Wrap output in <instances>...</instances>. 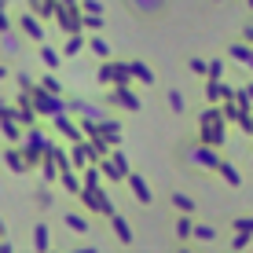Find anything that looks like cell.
<instances>
[{"instance_id":"e0dca14e","label":"cell","mask_w":253,"mask_h":253,"mask_svg":"<svg viewBox=\"0 0 253 253\" xmlns=\"http://www.w3.org/2000/svg\"><path fill=\"white\" fill-rule=\"evenodd\" d=\"M37 55H41V63H44L48 70H59V66H63V51H55V48H51V44H37Z\"/></svg>"},{"instance_id":"1f68e13d","label":"cell","mask_w":253,"mask_h":253,"mask_svg":"<svg viewBox=\"0 0 253 253\" xmlns=\"http://www.w3.org/2000/svg\"><path fill=\"white\" fill-rule=\"evenodd\" d=\"M206 92H209V99H213V103H216V99H224V95H228V88H224L220 81H213V84H209Z\"/></svg>"},{"instance_id":"e575fe53","label":"cell","mask_w":253,"mask_h":253,"mask_svg":"<svg viewBox=\"0 0 253 253\" xmlns=\"http://www.w3.org/2000/svg\"><path fill=\"white\" fill-rule=\"evenodd\" d=\"M220 172H224V180H228V184H239V180H242L239 172L231 169V165H220Z\"/></svg>"},{"instance_id":"f546056e","label":"cell","mask_w":253,"mask_h":253,"mask_svg":"<svg viewBox=\"0 0 253 253\" xmlns=\"http://www.w3.org/2000/svg\"><path fill=\"white\" fill-rule=\"evenodd\" d=\"M33 198H37L41 209H51V206H55V202H51V191H48V187H37V195H33Z\"/></svg>"},{"instance_id":"30bf717a","label":"cell","mask_w":253,"mask_h":253,"mask_svg":"<svg viewBox=\"0 0 253 253\" xmlns=\"http://www.w3.org/2000/svg\"><path fill=\"white\" fill-rule=\"evenodd\" d=\"M99 169H103V176H110V180H128V162L121 158V154L99 158Z\"/></svg>"},{"instance_id":"8d00e7d4","label":"cell","mask_w":253,"mask_h":253,"mask_svg":"<svg viewBox=\"0 0 253 253\" xmlns=\"http://www.w3.org/2000/svg\"><path fill=\"white\" fill-rule=\"evenodd\" d=\"M235 228H239V231H253V216H250V220H239Z\"/></svg>"},{"instance_id":"7402d4cb","label":"cell","mask_w":253,"mask_h":253,"mask_svg":"<svg viewBox=\"0 0 253 253\" xmlns=\"http://www.w3.org/2000/svg\"><path fill=\"white\" fill-rule=\"evenodd\" d=\"M128 187L136 191L139 202H151V191H147V184H143V176H139V172H128Z\"/></svg>"},{"instance_id":"52a82bcc","label":"cell","mask_w":253,"mask_h":253,"mask_svg":"<svg viewBox=\"0 0 253 253\" xmlns=\"http://www.w3.org/2000/svg\"><path fill=\"white\" fill-rule=\"evenodd\" d=\"M84 202V209H92V213H103V216H114V202H110L107 195H103L99 187H84L81 195H77Z\"/></svg>"},{"instance_id":"44dd1931","label":"cell","mask_w":253,"mask_h":253,"mask_svg":"<svg viewBox=\"0 0 253 253\" xmlns=\"http://www.w3.org/2000/svg\"><path fill=\"white\" fill-rule=\"evenodd\" d=\"M110 224H114V235H118L121 242H132V224H128L125 216H118V213H114V216H110Z\"/></svg>"},{"instance_id":"4dcf8cb0","label":"cell","mask_w":253,"mask_h":253,"mask_svg":"<svg viewBox=\"0 0 253 253\" xmlns=\"http://www.w3.org/2000/svg\"><path fill=\"white\" fill-rule=\"evenodd\" d=\"M176 235H180V239H187V235H195V224H191L187 216H180V220H176Z\"/></svg>"},{"instance_id":"d6a6232c","label":"cell","mask_w":253,"mask_h":253,"mask_svg":"<svg viewBox=\"0 0 253 253\" xmlns=\"http://www.w3.org/2000/svg\"><path fill=\"white\" fill-rule=\"evenodd\" d=\"M4 30H15V19H11L7 7H0V33H4Z\"/></svg>"},{"instance_id":"ee69618b","label":"cell","mask_w":253,"mask_h":253,"mask_svg":"<svg viewBox=\"0 0 253 253\" xmlns=\"http://www.w3.org/2000/svg\"><path fill=\"white\" fill-rule=\"evenodd\" d=\"M250 7H253V0H250Z\"/></svg>"},{"instance_id":"5b68a950","label":"cell","mask_w":253,"mask_h":253,"mask_svg":"<svg viewBox=\"0 0 253 253\" xmlns=\"http://www.w3.org/2000/svg\"><path fill=\"white\" fill-rule=\"evenodd\" d=\"M15 26H19V33L30 41V44H44V19H41V15H33L30 7L15 19Z\"/></svg>"},{"instance_id":"6da1fadb","label":"cell","mask_w":253,"mask_h":253,"mask_svg":"<svg viewBox=\"0 0 253 253\" xmlns=\"http://www.w3.org/2000/svg\"><path fill=\"white\" fill-rule=\"evenodd\" d=\"M51 147H55V139H51V132L41 125V121H37V125H30V128L22 132V151H26V158H30L33 169H37V162L44 158Z\"/></svg>"},{"instance_id":"8992f818","label":"cell","mask_w":253,"mask_h":253,"mask_svg":"<svg viewBox=\"0 0 253 253\" xmlns=\"http://www.w3.org/2000/svg\"><path fill=\"white\" fill-rule=\"evenodd\" d=\"M51 128H55L59 136H66L70 143L84 139V125H77V121H74V110H63V114H55V118H51Z\"/></svg>"},{"instance_id":"7c38bea8","label":"cell","mask_w":253,"mask_h":253,"mask_svg":"<svg viewBox=\"0 0 253 253\" xmlns=\"http://www.w3.org/2000/svg\"><path fill=\"white\" fill-rule=\"evenodd\" d=\"M22 48H26V37L19 33V26L0 33V51H4V55H22Z\"/></svg>"},{"instance_id":"9a60e30c","label":"cell","mask_w":253,"mask_h":253,"mask_svg":"<svg viewBox=\"0 0 253 253\" xmlns=\"http://www.w3.org/2000/svg\"><path fill=\"white\" fill-rule=\"evenodd\" d=\"M81 169H66V172H59V184H63L70 195H81L84 191V176H77Z\"/></svg>"},{"instance_id":"ffe728a7","label":"cell","mask_w":253,"mask_h":253,"mask_svg":"<svg viewBox=\"0 0 253 253\" xmlns=\"http://www.w3.org/2000/svg\"><path fill=\"white\" fill-rule=\"evenodd\" d=\"M33 250H51V239H48V224H33Z\"/></svg>"},{"instance_id":"f1b7e54d","label":"cell","mask_w":253,"mask_h":253,"mask_svg":"<svg viewBox=\"0 0 253 253\" xmlns=\"http://www.w3.org/2000/svg\"><path fill=\"white\" fill-rule=\"evenodd\" d=\"M195 239H198V242H213V239H216V231L209 228V224H198V228H195Z\"/></svg>"},{"instance_id":"9c48e42d","label":"cell","mask_w":253,"mask_h":253,"mask_svg":"<svg viewBox=\"0 0 253 253\" xmlns=\"http://www.w3.org/2000/svg\"><path fill=\"white\" fill-rule=\"evenodd\" d=\"M0 158H4V165H7L11 172H19V176H22V172H30V169H33V165H30V158H26V151H22V143H7Z\"/></svg>"},{"instance_id":"603a6c76","label":"cell","mask_w":253,"mask_h":253,"mask_svg":"<svg viewBox=\"0 0 253 253\" xmlns=\"http://www.w3.org/2000/svg\"><path fill=\"white\" fill-rule=\"evenodd\" d=\"M88 51H92L95 59H110V44L103 37H88Z\"/></svg>"},{"instance_id":"484cf974","label":"cell","mask_w":253,"mask_h":253,"mask_svg":"<svg viewBox=\"0 0 253 253\" xmlns=\"http://www.w3.org/2000/svg\"><path fill=\"white\" fill-rule=\"evenodd\" d=\"M172 206H176L180 213H191V209H195V202H191V198L184 195V191H176V195H172Z\"/></svg>"},{"instance_id":"ab89813d","label":"cell","mask_w":253,"mask_h":253,"mask_svg":"<svg viewBox=\"0 0 253 253\" xmlns=\"http://www.w3.org/2000/svg\"><path fill=\"white\" fill-rule=\"evenodd\" d=\"M0 81H7V63H0Z\"/></svg>"},{"instance_id":"f35d334b","label":"cell","mask_w":253,"mask_h":253,"mask_svg":"<svg viewBox=\"0 0 253 253\" xmlns=\"http://www.w3.org/2000/svg\"><path fill=\"white\" fill-rule=\"evenodd\" d=\"M7 107H11V103H7V95H0V114H4Z\"/></svg>"},{"instance_id":"74e56055","label":"cell","mask_w":253,"mask_h":253,"mask_svg":"<svg viewBox=\"0 0 253 253\" xmlns=\"http://www.w3.org/2000/svg\"><path fill=\"white\" fill-rule=\"evenodd\" d=\"M242 37H246V41H250V44H253V22L246 26V30H242Z\"/></svg>"},{"instance_id":"3957f363","label":"cell","mask_w":253,"mask_h":253,"mask_svg":"<svg viewBox=\"0 0 253 253\" xmlns=\"http://www.w3.org/2000/svg\"><path fill=\"white\" fill-rule=\"evenodd\" d=\"M121 4H125L139 22H147V26L162 22L165 15H169V0H121Z\"/></svg>"},{"instance_id":"7a4b0ae2","label":"cell","mask_w":253,"mask_h":253,"mask_svg":"<svg viewBox=\"0 0 253 253\" xmlns=\"http://www.w3.org/2000/svg\"><path fill=\"white\" fill-rule=\"evenodd\" d=\"M30 103L37 107V114L41 118H55V114H63V110H74V99H66V95H55V92H48V88H30Z\"/></svg>"},{"instance_id":"ac0fdd59","label":"cell","mask_w":253,"mask_h":253,"mask_svg":"<svg viewBox=\"0 0 253 253\" xmlns=\"http://www.w3.org/2000/svg\"><path fill=\"white\" fill-rule=\"evenodd\" d=\"M84 48H88V41H84V37H81V33H70V37L63 41V55H66V59H74V55H81V51H84Z\"/></svg>"},{"instance_id":"f6af8a7d","label":"cell","mask_w":253,"mask_h":253,"mask_svg":"<svg viewBox=\"0 0 253 253\" xmlns=\"http://www.w3.org/2000/svg\"><path fill=\"white\" fill-rule=\"evenodd\" d=\"M216 4H220V0H216Z\"/></svg>"},{"instance_id":"7bdbcfd3","label":"cell","mask_w":253,"mask_h":253,"mask_svg":"<svg viewBox=\"0 0 253 253\" xmlns=\"http://www.w3.org/2000/svg\"><path fill=\"white\" fill-rule=\"evenodd\" d=\"M66 4H81V0H66Z\"/></svg>"},{"instance_id":"83f0119b","label":"cell","mask_w":253,"mask_h":253,"mask_svg":"<svg viewBox=\"0 0 253 253\" xmlns=\"http://www.w3.org/2000/svg\"><path fill=\"white\" fill-rule=\"evenodd\" d=\"M77 7H81V15H103V4H99V0H81Z\"/></svg>"},{"instance_id":"ba28073f","label":"cell","mask_w":253,"mask_h":253,"mask_svg":"<svg viewBox=\"0 0 253 253\" xmlns=\"http://www.w3.org/2000/svg\"><path fill=\"white\" fill-rule=\"evenodd\" d=\"M11 107H15V103H11ZM11 107H7L4 114H0V136H4L7 143H22V132H26V125H22L19 118H15V110H11Z\"/></svg>"},{"instance_id":"b9f144b4","label":"cell","mask_w":253,"mask_h":253,"mask_svg":"<svg viewBox=\"0 0 253 253\" xmlns=\"http://www.w3.org/2000/svg\"><path fill=\"white\" fill-rule=\"evenodd\" d=\"M7 4H11V0H0V7H7Z\"/></svg>"},{"instance_id":"277c9868","label":"cell","mask_w":253,"mask_h":253,"mask_svg":"<svg viewBox=\"0 0 253 253\" xmlns=\"http://www.w3.org/2000/svg\"><path fill=\"white\" fill-rule=\"evenodd\" d=\"M55 22H59V30H63V37H70V33H81V30H84V15H81V7H77V4H66V0H59Z\"/></svg>"},{"instance_id":"2e32d148","label":"cell","mask_w":253,"mask_h":253,"mask_svg":"<svg viewBox=\"0 0 253 253\" xmlns=\"http://www.w3.org/2000/svg\"><path fill=\"white\" fill-rule=\"evenodd\" d=\"M26 7H30L33 15H41V19H55L59 0H26Z\"/></svg>"},{"instance_id":"d4e9b609","label":"cell","mask_w":253,"mask_h":253,"mask_svg":"<svg viewBox=\"0 0 253 253\" xmlns=\"http://www.w3.org/2000/svg\"><path fill=\"white\" fill-rule=\"evenodd\" d=\"M128 74H132V77H139L143 84H154V74H151V70H147L143 63H128Z\"/></svg>"},{"instance_id":"5bb4252c","label":"cell","mask_w":253,"mask_h":253,"mask_svg":"<svg viewBox=\"0 0 253 253\" xmlns=\"http://www.w3.org/2000/svg\"><path fill=\"white\" fill-rule=\"evenodd\" d=\"M63 224H66L70 231H77V235H88V231H92L88 216H84V213H77V209H66V213H63Z\"/></svg>"},{"instance_id":"d590c367","label":"cell","mask_w":253,"mask_h":253,"mask_svg":"<svg viewBox=\"0 0 253 253\" xmlns=\"http://www.w3.org/2000/svg\"><path fill=\"white\" fill-rule=\"evenodd\" d=\"M191 70H195V74H206V70H209V66L202 63V59H191Z\"/></svg>"},{"instance_id":"d6986e66","label":"cell","mask_w":253,"mask_h":253,"mask_svg":"<svg viewBox=\"0 0 253 253\" xmlns=\"http://www.w3.org/2000/svg\"><path fill=\"white\" fill-rule=\"evenodd\" d=\"M37 169H41V180H44V184H51V180H59V162L51 158V154H44V158L37 162Z\"/></svg>"},{"instance_id":"8fae6325","label":"cell","mask_w":253,"mask_h":253,"mask_svg":"<svg viewBox=\"0 0 253 253\" xmlns=\"http://www.w3.org/2000/svg\"><path fill=\"white\" fill-rule=\"evenodd\" d=\"M110 103H114V107H125V110H139V99H136V92H128V81H118L114 84Z\"/></svg>"},{"instance_id":"4fadbf2b","label":"cell","mask_w":253,"mask_h":253,"mask_svg":"<svg viewBox=\"0 0 253 253\" xmlns=\"http://www.w3.org/2000/svg\"><path fill=\"white\" fill-rule=\"evenodd\" d=\"M99 81H103V84L128 81V66H125V63H103V66H99Z\"/></svg>"},{"instance_id":"cb8c5ba5","label":"cell","mask_w":253,"mask_h":253,"mask_svg":"<svg viewBox=\"0 0 253 253\" xmlns=\"http://www.w3.org/2000/svg\"><path fill=\"white\" fill-rule=\"evenodd\" d=\"M41 88H48V92H55V95H63V84H59V77H55V70H48V74H41Z\"/></svg>"},{"instance_id":"4316f807","label":"cell","mask_w":253,"mask_h":253,"mask_svg":"<svg viewBox=\"0 0 253 253\" xmlns=\"http://www.w3.org/2000/svg\"><path fill=\"white\" fill-rule=\"evenodd\" d=\"M15 81H19V88H22V92L37 88V81H33V74H26V70H19V74H15Z\"/></svg>"},{"instance_id":"836d02e7","label":"cell","mask_w":253,"mask_h":253,"mask_svg":"<svg viewBox=\"0 0 253 253\" xmlns=\"http://www.w3.org/2000/svg\"><path fill=\"white\" fill-rule=\"evenodd\" d=\"M169 107L176 110V114H184V95H180V92H169Z\"/></svg>"},{"instance_id":"60d3db41","label":"cell","mask_w":253,"mask_h":253,"mask_svg":"<svg viewBox=\"0 0 253 253\" xmlns=\"http://www.w3.org/2000/svg\"><path fill=\"white\" fill-rule=\"evenodd\" d=\"M0 239H4V220H0Z\"/></svg>"}]
</instances>
